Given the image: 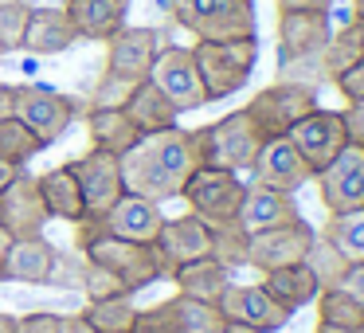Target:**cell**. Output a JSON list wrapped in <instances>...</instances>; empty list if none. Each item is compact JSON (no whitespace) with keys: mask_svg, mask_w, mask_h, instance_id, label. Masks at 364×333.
Instances as JSON below:
<instances>
[{"mask_svg":"<svg viewBox=\"0 0 364 333\" xmlns=\"http://www.w3.org/2000/svg\"><path fill=\"white\" fill-rule=\"evenodd\" d=\"M122 184L129 196H145L153 204L176 200L188 184V176L200 169V145L192 130H161V134H141L134 149L118 157Z\"/></svg>","mask_w":364,"mask_h":333,"instance_id":"obj_1","label":"cell"},{"mask_svg":"<svg viewBox=\"0 0 364 333\" xmlns=\"http://www.w3.org/2000/svg\"><path fill=\"white\" fill-rule=\"evenodd\" d=\"M333 40L329 12H278V79L317 87L321 51Z\"/></svg>","mask_w":364,"mask_h":333,"instance_id":"obj_2","label":"cell"},{"mask_svg":"<svg viewBox=\"0 0 364 333\" xmlns=\"http://www.w3.org/2000/svg\"><path fill=\"white\" fill-rule=\"evenodd\" d=\"M173 20L196 40H255V0H168Z\"/></svg>","mask_w":364,"mask_h":333,"instance_id":"obj_3","label":"cell"},{"mask_svg":"<svg viewBox=\"0 0 364 333\" xmlns=\"http://www.w3.org/2000/svg\"><path fill=\"white\" fill-rule=\"evenodd\" d=\"M200 145V165H212V169H228V173H243V169L255 165L262 149V130L251 122L247 110H231L223 114L220 122L212 126H200L192 130Z\"/></svg>","mask_w":364,"mask_h":333,"instance_id":"obj_4","label":"cell"},{"mask_svg":"<svg viewBox=\"0 0 364 333\" xmlns=\"http://www.w3.org/2000/svg\"><path fill=\"white\" fill-rule=\"evenodd\" d=\"M192 59H196L208 102H220V98H231L235 90L247 87L255 63H259V36L255 40H223V43L196 40Z\"/></svg>","mask_w":364,"mask_h":333,"instance_id":"obj_5","label":"cell"},{"mask_svg":"<svg viewBox=\"0 0 364 333\" xmlns=\"http://www.w3.org/2000/svg\"><path fill=\"white\" fill-rule=\"evenodd\" d=\"M79 251H82V259H90L102 270H110L129 294H137V290H145V286L168 278L165 263H161V255H157L153 243H126V239H114V236L102 231V236H95L87 247H79Z\"/></svg>","mask_w":364,"mask_h":333,"instance_id":"obj_6","label":"cell"},{"mask_svg":"<svg viewBox=\"0 0 364 333\" xmlns=\"http://www.w3.org/2000/svg\"><path fill=\"white\" fill-rule=\"evenodd\" d=\"M243 110L251 114V122L262 130V137H286L294 122H301L309 110H317V87L278 79V83H270V87H262Z\"/></svg>","mask_w":364,"mask_h":333,"instance_id":"obj_7","label":"cell"},{"mask_svg":"<svg viewBox=\"0 0 364 333\" xmlns=\"http://www.w3.org/2000/svg\"><path fill=\"white\" fill-rule=\"evenodd\" d=\"M243 192H247V184L239 181V173L200 165L196 173L188 176V184H184L181 200L188 204V212L200 216L204 223H231V220L239 216Z\"/></svg>","mask_w":364,"mask_h":333,"instance_id":"obj_8","label":"cell"},{"mask_svg":"<svg viewBox=\"0 0 364 333\" xmlns=\"http://www.w3.org/2000/svg\"><path fill=\"white\" fill-rule=\"evenodd\" d=\"M12 118H20L43 145L59 142L67 134V126L75 122V98L59 95L51 87H36V83H24V87H12Z\"/></svg>","mask_w":364,"mask_h":333,"instance_id":"obj_9","label":"cell"},{"mask_svg":"<svg viewBox=\"0 0 364 333\" xmlns=\"http://www.w3.org/2000/svg\"><path fill=\"white\" fill-rule=\"evenodd\" d=\"M314 239H317V228H309L306 220H294V223H282V228L255 231V236H247V267L270 275V270H278V267L306 263Z\"/></svg>","mask_w":364,"mask_h":333,"instance_id":"obj_10","label":"cell"},{"mask_svg":"<svg viewBox=\"0 0 364 333\" xmlns=\"http://www.w3.org/2000/svg\"><path fill=\"white\" fill-rule=\"evenodd\" d=\"M149 83L176 106V110H200L208 106V95H204V83H200V71H196V59H192V48H161L157 63L149 71Z\"/></svg>","mask_w":364,"mask_h":333,"instance_id":"obj_11","label":"cell"},{"mask_svg":"<svg viewBox=\"0 0 364 333\" xmlns=\"http://www.w3.org/2000/svg\"><path fill=\"white\" fill-rule=\"evenodd\" d=\"M290 145L301 153V161L309 165V173H321L333 157L348 145V134H345V122H341V110H309L301 122L290 126Z\"/></svg>","mask_w":364,"mask_h":333,"instance_id":"obj_12","label":"cell"},{"mask_svg":"<svg viewBox=\"0 0 364 333\" xmlns=\"http://www.w3.org/2000/svg\"><path fill=\"white\" fill-rule=\"evenodd\" d=\"M314 181H317V192H321V204L329 208V216L360 212L364 208V149L360 145H345Z\"/></svg>","mask_w":364,"mask_h":333,"instance_id":"obj_13","label":"cell"},{"mask_svg":"<svg viewBox=\"0 0 364 333\" xmlns=\"http://www.w3.org/2000/svg\"><path fill=\"white\" fill-rule=\"evenodd\" d=\"M71 173L79 181V192H82V204H87V216H98L102 220L122 196H126V184H122V165L114 153H102V149H90L82 153L79 161H71Z\"/></svg>","mask_w":364,"mask_h":333,"instance_id":"obj_14","label":"cell"},{"mask_svg":"<svg viewBox=\"0 0 364 333\" xmlns=\"http://www.w3.org/2000/svg\"><path fill=\"white\" fill-rule=\"evenodd\" d=\"M161 48H165V43H161L157 28H129L126 24L118 36L106 40V71L137 87V83L149 79Z\"/></svg>","mask_w":364,"mask_h":333,"instance_id":"obj_15","label":"cell"},{"mask_svg":"<svg viewBox=\"0 0 364 333\" xmlns=\"http://www.w3.org/2000/svg\"><path fill=\"white\" fill-rule=\"evenodd\" d=\"M48 220L51 216L40 196V176L20 169L16 181L0 192V228L9 231L12 239H32V236H43Z\"/></svg>","mask_w":364,"mask_h":333,"instance_id":"obj_16","label":"cell"},{"mask_svg":"<svg viewBox=\"0 0 364 333\" xmlns=\"http://www.w3.org/2000/svg\"><path fill=\"white\" fill-rule=\"evenodd\" d=\"M220 314H223V322H239V325H251L255 333H278V329H286V322H290V310L286 306H278L274 298H270L267 290H262V282L259 286H239V282H231L228 290L220 294Z\"/></svg>","mask_w":364,"mask_h":333,"instance_id":"obj_17","label":"cell"},{"mask_svg":"<svg viewBox=\"0 0 364 333\" xmlns=\"http://www.w3.org/2000/svg\"><path fill=\"white\" fill-rule=\"evenodd\" d=\"M161 263H165V275L173 278L176 267L184 263H196V259H208L212 255V223H204L200 216H176V220H165L153 239Z\"/></svg>","mask_w":364,"mask_h":333,"instance_id":"obj_18","label":"cell"},{"mask_svg":"<svg viewBox=\"0 0 364 333\" xmlns=\"http://www.w3.org/2000/svg\"><path fill=\"white\" fill-rule=\"evenodd\" d=\"M251 173H255V184L274 189V192H290V196L314 176L309 165L301 161V153L290 145V137H267L251 165Z\"/></svg>","mask_w":364,"mask_h":333,"instance_id":"obj_19","label":"cell"},{"mask_svg":"<svg viewBox=\"0 0 364 333\" xmlns=\"http://www.w3.org/2000/svg\"><path fill=\"white\" fill-rule=\"evenodd\" d=\"M59 263H63V255H59L43 236L12 239L9 259H4V282H28V286L55 282V278H59Z\"/></svg>","mask_w":364,"mask_h":333,"instance_id":"obj_20","label":"cell"},{"mask_svg":"<svg viewBox=\"0 0 364 333\" xmlns=\"http://www.w3.org/2000/svg\"><path fill=\"white\" fill-rule=\"evenodd\" d=\"M161 223H165L161 208L153 204V200H145V196H129V192L102 216L106 236L126 239V243H153L157 231H161Z\"/></svg>","mask_w":364,"mask_h":333,"instance_id":"obj_21","label":"cell"},{"mask_svg":"<svg viewBox=\"0 0 364 333\" xmlns=\"http://www.w3.org/2000/svg\"><path fill=\"white\" fill-rule=\"evenodd\" d=\"M301 220L298 204H294L290 192H274V189H262V184H247L243 192V204H239L235 223L255 236V231H267V228H282V223Z\"/></svg>","mask_w":364,"mask_h":333,"instance_id":"obj_22","label":"cell"},{"mask_svg":"<svg viewBox=\"0 0 364 333\" xmlns=\"http://www.w3.org/2000/svg\"><path fill=\"white\" fill-rule=\"evenodd\" d=\"M67 16L79 40H110L126 28L129 0H67Z\"/></svg>","mask_w":364,"mask_h":333,"instance_id":"obj_23","label":"cell"},{"mask_svg":"<svg viewBox=\"0 0 364 333\" xmlns=\"http://www.w3.org/2000/svg\"><path fill=\"white\" fill-rule=\"evenodd\" d=\"M79 40L75 36V24L67 16V9H32V20H28V32H24V51L36 59H48L67 51L71 43Z\"/></svg>","mask_w":364,"mask_h":333,"instance_id":"obj_24","label":"cell"},{"mask_svg":"<svg viewBox=\"0 0 364 333\" xmlns=\"http://www.w3.org/2000/svg\"><path fill=\"white\" fill-rule=\"evenodd\" d=\"M122 110H126V118L134 122L137 134H161V130H173L176 118H181V110H176V106L168 102L149 79L137 83V87L129 90V98L122 102Z\"/></svg>","mask_w":364,"mask_h":333,"instance_id":"obj_25","label":"cell"},{"mask_svg":"<svg viewBox=\"0 0 364 333\" xmlns=\"http://www.w3.org/2000/svg\"><path fill=\"white\" fill-rule=\"evenodd\" d=\"M262 290H267L278 306H286L290 314H298L301 306L317 302L321 282H317V275H314L309 263H294V267H278V270H270V275H262Z\"/></svg>","mask_w":364,"mask_h":333,"instance_id":"obj_26","label":"cell"},{"mask_svg":"<svg viewBox=\"0 0 364 333\" xmlns=\"http://www.w3.org/2000/svg\"><path fill=\"white\" fill-rule=\"evenodd\" d=\"M173 282L176 294L184 298H196V302H220V294L231 286V267H223L220 259H196V263H184V267L173 270Z\"/></svg>","mask_w":364,"mask_h":333,"instance_id":"obj_27","label":"cell"},{"mask_svg":"<svg viewBox=\"0 0 364 333\" xmlns=\"http://www.w3.org/2000/svg\"><path fill=\"white\" fill-rule=\"evenodd\" d=\"M87 130H90L95 149L114 153V157H122L126 149H134L137 137H141L134 130V122L126 118L122 106H90V110H87Z\"/></svg>","mask_w":364,"mask_h":333,"instance_id":"obj_28","label":"cell"},{"mask_svg":"<svg viewBox=\"0 0 364 333\" xmlns=\"http://www.w3.org/2000/svg\"><path fill=\"white\" fill-rule=\"evenodd\" d=\"M40 196L48 204V216L51 220H67V223H79L87 216V204H82V192H79V181H75L71 165H59L51 173L40 176Z\"/></svg>","mask_w":364,"mask_h":333,"instance_id":"obj_29","label":"cell"},{"mask_svg":"<svg viewBox=\"0 0 364 333\" xmlns=\"http://www.w3.org/2000/svg\"><path fill=\"white\" fill-rule=\"evenodd\" d=\"M356 59H364V20H353V24H345L341 32H333L329 48L321 51V75L333 83L337 75H345Z\"/></svg>","mask_w":364,"mask_h":333,"instance_id":"obj_30","label":"cell"},{"mask_svg":"<svg viewBox=\"0 0 364 333\" xmlns=\"http://www.w3.org/2000/svg\"><path fill=\"white\" fill-rule=\"evenodd\" d=\"M134 294H118V298H98V302H87L82 310V322L90 325L95 333H129L134 329Z\"/></svg>","mask_w":364,"mask_h":333,"instance_id":"obj_31","label":"cell"},{"mask_svg":"<svg viewBox=\"0 0 364 333\" xmlns=\"http://www.w3.org/2000/svg\"><path fill=\"white\" fill-rule=\"evenodd\" d=\"M321 236L337 247L341 259L364 263V212H341L329 216V223L321 228Z\"/></svg>","mask_w":364,"mask_h":333,"instance_id":"obj_32","label":"cell"},{"mask_svg":"<svg viewBox=\"0 0 364 333\" xmlns=\"http://www.w3.org/2000/svg\"><path fill=\"white\" fill-rule=\"evenodd\" d=\"M173 317H176V333H220L223 329L220 306L184 298V294H173Z\"/></svg>","mask_w":364,"mask_h":333,"instance_id":"obj_33","label":"cell"},{"mask_svg":"<svg viewBox=\"0 0 364 333\" xmlns=\"http://www.w3.org/2000/svg\"><path fill=\"white\" fill-rule=\"evenodd\" d=\"M317 322L341 325V329H364V306L345 290H321L317 294Z\"/></svg>","mask_w":364,"mask_h":333,"instance_id":"obj_34","label":"cell"},{"mask_svg":"<svg viewBox=\"0 0 364 333\" xmlns=\"http://www.w3.org/2000/svg\"><path fill=\"white\" fill-rule=\"evenodd\" d=\"M40 149H43V142L20 118H4V122H0V161H9V165L24 169Z\"/></svg>","mask_w":364,"mask_h":333,"instance_id":"obj_35","label":"cell"},{"mask_svg":"<svg viewBox=\"0 0 364 333\" xmlns=\"http://www.w3.org/2000/svg\"><path fill=\"white\" fill-rule=\"evenodd\" d=\"M306 263L314 267V275H317V282H321V290H333V286H341L345 270L353 267L348 259H341V255H337V247H333L329 239L321 236V231H317V239H314V247H309Z\"/></svg>","mask_w":364,"mask_h":333,"instance_id":"obj_36","label":"cell"},{"mask_svg":"<svg viewBox=\"0 0 364 333\" xmlns=\"http://www.w3.org/2000/svg\"><path fill=\"white\" fill-rule=\"evenodd\" d=\"M212 259H220L223 267H247V231L231 223H212Z\"/></svg>","mask_w":364,"mask_h":333,"instance_id":"obj_37","label":"cell"},{"mask_svg":"<svg viewBox=\"0 0 364 333\" xmlns=\"http://www.w3.org/2000/svg\"><path fill=\"white\" fill-rule=\"evenodd\" d=\"M28 20H32V4H24V0H9V4H0V56L24 51Z\"/></svg>","mask_w":364,"mask_h":333,"instance_id":"obj_38","label":"cell"},{"mask_svg":"<svg viewBox=\"0 0 364 333\" xmlns=\"http://www.w3.org/2000/svg\"><path fill=\"white\" fill-rule=\"evenodd\" d=\"M82 290H87V298L90 302H98V298H118V294H129L126 286L118 282V278L110 275V270H102L98 263H90V259H82Z\"/></svg>","mask_w":364,"mask_h":333,"instance_id":"obj_39","label":"cell"},{"mask_svg":"<svg viewBox=\"0 0 364 333\" xmlns=\"http://www.w3.org/2000/svg\"><path fill=\"white\" fill-rule=\"evenodd\" d=\"M129 333H176V317H173V298L157 302L149 310H137L134 314V329Z\"/></svg>","mask_w":364,"mask_h":333,"instance_id":"obj_40","label":"cell"},{"mask_svg":"<svg viewBox=\"0 0 364 333\" xmlns=\"http://www.w3.org/2000/svg\"><path fill=\"white\" fill-rule=\"evenodd\" d=\"M129 90H134V83L118 79V75L102 71V79H98L95 87V98H90V106H122L129 98Z\"/></svg>","mask_w":364,"mask_h":333,"instance_id":"obj_41","label":"cell"},{"mask_svg":"<svg viewBox=\"0 0 364 333\" xmlns=\"http://www.w3.org/2000/svg\"><path fill=\"white\" fill-rule=\"evenodd\" d=\"M59 329H63V314L36 310V314L16 317V329H12V333H59Z\"/></svg>","mask_w":364,"mask_h":333,"instance_id":"obj_42","label":"cell"},{"mask_svg":"<svg viewBox=\"0 0 364 333\" xmlns=\"http://www.w3.org/2000/svg\"><path fill=\"white\" fill-rule=\"evenodd\" d=\"M333 87H337L341 95L348 98V102H356V98H364V59H356V63L348 67L345 75H337V79H333Z\"/></svg>","mask_w":364,"mask_h":333,"instance_id":"obj_43","label":"cell"},{"mask_svg":"<svg viewBox=\"0 0 364 333\" xmlns=\"http://www.w3.org/2000/svg\"><path fill=\"white\" fill-rule=\"evenodd\" d=\"M341 122H345V134H348V145H364V98L348 102L341 110Z\"/></svg>","mask_w":364,"mask_h":333,"instance_id":"obj_44","label":"cell"},{"mask_svg":"<svg viewBox=\"0 0 364 333\" xmlns=\"http://www.w3.org/2000/svg\"><path fill=\"white\" fill-rule=\"evenodd\" d=\"M337 290L353 294V298L364 306V263H353V267L345 270V278H341V286H337Z\"/></svg>","mask_w":364,"mask_h":333,"instance_id":"obj_45","label":"cell"},{"mask_svg":"<svg viewBox=\"0 0 364 333\" xmlns=\"http://www.w3.org/2000/svg\"><path fill=\"white\" fill-rule=\"evenodd\" d=\"M278 12H329L333 0H274Z\"/></svg>","mask_w":364,"mask_h":333,"instance_id":"obj_46","label":"cell"},{"mask_svg":"<svg viewBox=\"0 0 364 333\" xmlns=\"http://www.w3.org/2000/svg\"><path fill=\"white\" fill-rule=\"evenodd\" d=\"M4 118H12V87L0 83V122H4Z\"/></svg>","mask_w":364,"mask_h":333,"instance_id":"obj_47","label":"cell"},{"mask_svg":"<svg viewBox=\"0 0 364 333\" xmlns=\"http://www.w3.org/2000/svg\"><path fill=\"white\" fill-rule=\"evenodd\" d=\"M59 333H95V329H90L82 317H63V329H59Z\"/></svg>","mask_w":364,"mask_h":333,"instance_id":"obj_48","label":"cell"},{"mask_svg":"<svg viewBox=\"0 0 364 333\" xmlns=\"http://www.w3.org/2000/svg\"><path fill=\"white\" fill-rule=\"evenodd\" d=\"M16 173H20L16 165H9V161H0V192H4L12 181H16Z\"/></svg>","mask_w":364,"mask_h":333,"instance_id":"obj_49","label":"cell"},{"mask_svg":"<svg viewBox=\"0 0 364 333\" xmlns=\"http://www.w3.org/2000/svg\"><path fill=\"white\" fill-rule=\"evenodd\" d=\"M9 247H12V236L0 228V282H4V259H9Z\"/></svg>","mask_w":364,"mask_h":333,"instance_id":"obj_50","label":"cell"},{"mask_svg":"<svg viewBox=\"0 0 364 333\" xmlns=\"http://www.w3.org/2000/svg\"><path fill=\"white\" fill-rule=\"evenodd\" d=\"M314 333H364V329H341V325H325V322H317V329Z\"/></svg>","mask_w":364,"mask_h":333,"instance_id":"obj_51","label":"cell"},{"mask_svg":"<svg viewBox=\"0 0 364 333\" xmlns=\"http://www.w3.org/2000/svg\"><path fill=\"white\" fill-rule=\"evenodd\" d=\"M220 333H255V329H251V325H239V322H223Z\"/></svg>","mask_w":364,"mask_h":333,"instance_id":"obj_52","label":"cell"},{"mask_svg":"<svg viewBox=\"0 0 364 333\" xmlns=\"http://www.w3.org/2000/svg\"><path fill=\"white\" fill-rule=\"evenodd\" d=\"M16 329V317H9V314H0V333H12Z\"/></svg>","mask_w":364,"mask_h":333,"instance_id":"obj_53","label":"cell"},{"mask_svg":"<svg viewBox=\"0 0 364 333\" xmlns=\"http://www.w3.org/2000/svg\"><path fill=\"white\" fill-rule=\"evenodd\" d=\"M353 12H356V20H364V0H353Z\"/></svg>","mask_w":364,"mask_h":333,"instance_id":"obj_54","label":"cell"},{"mask_svg":"<svg viewBox=\"0 0 364 333\" xmlns=\"http://www.w3.org/2000/svg\"><path fill=\"white\" fill-rule=\"evenodd\" d=\"M360 149H364V145H360Z\"/></svg>","mask_w":364,"mask_h":333,"instance_id":"obj_55","label":"cell"},{"mask_svg":"<svg viewBox=\"0 0 364 333\" xmlns=\"http://www.w3.org/2000/svg\"><path fill=\"white\" fill-rule=\"evenodd\" d=\"M360 212H364V208H360Z\"/></svg>","mask_w":364,"mask_h":333,"instance_id":"obj_56","label":"cell"}]
</instances>
